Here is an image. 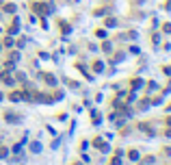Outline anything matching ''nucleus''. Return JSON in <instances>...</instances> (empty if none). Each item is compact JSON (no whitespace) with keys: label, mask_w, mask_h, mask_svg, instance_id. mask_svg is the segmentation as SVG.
<instances>
[{"label":"nucleus","mask_w":171,"mask_h":165,"mask_svg":"<svg viewBox=\"0 0 171 165\" xmlns=\"http://www.w3.org/2000/svg\"><path fill=\"white\" fill-rule=\"evenodd\" d=\"M93 143H95V148H97L100 152H108V150H111V146H108L106 141H102V139H95Z\"/></svg>","instance_id":"obj_1"},{"label":"nucleus","mask_w":171,"mask_h":165,"mask_svg":"<svg viewBox=\"0 0 171 165\" xmlns=\"http://www.w3.org/2000/svg\"><path fill=\"white\" fill-rule=\"evenodd\" d=\"M4 118H7V122H22V118H20V115H11V113H7Z\"/></svg>","instance_id":"obj_5"},{"label":"nucleus","mask_w":171,"mask_h":165,"mask_svg":"<svg viewBox=\"0 0 171 165\" xmlns=\"http://www.w3.org/2000/svg\"><path fill=\"white\" fill-rule=\"evenodd\" d=\"M130 159H132V161H139V152L132 150V152H130Z\"/></svg>","instance_id":"obj_12"},{"label":"nucleus","mask_w":171,"mask_h":165,"mask_svg":"<svg viewBox=\"0 0 171 165\" xmlns=\"http://www.w3.org/2000/svg\"><path fill=\"white\" fill-rule=\"evenodd\" d=\"M154 163V157H145V159H143V165H152Z\"/></svg>","instance_id":"obj_10"},{"label":"nucleus","mask_w":171,"mask_h":165,"mask_svg":"<svg viewBox=\"0 0 171 165\" xmlns=\"http://www.w3.org/2000/svg\"><path fill=\"white\" fill-rule=\"evenodd\" d=\"M13 43H15L13 37H7V39H4V46H7V48H13Z\"/></svg>","instance_id":"obj_7"},{"label":"nucleus","mask_w":171,"mask_h":165,"mask_svg":"<svg viewBox=\"0 0 171 165\" xmlns=\"http://www.w3.org/2000/svg\"><path fill=\"white\" fill-rule=\"evenodd\" d=\"M0 78H2L4 85H13V78H11V74H9V72H2V76H0Z\"/></svg>","instance_id":"obj_3"},{"label":"nucleus","mask_w":171,"mask_h":165,"mask_svg":"<svg viewBox=\"0 0 171 165\" xmlns=\"http://www.w3.org/2000/svg\"><path fill=\"white\" fill-rule=\"evenodd\" d=\"M132 87H134V89H139V87H143V81H141V78H136V81H132Z\"/></svg>","instance_id":"obj_8"},{"label":"nucleus","mask_w":171,"mask_h":165,"mask_svg":"<svg viewBox=\"0 0 171 165\" xmlns=\"http://www.w3.org/2000/svg\"><path fill=\"white\" fill-rule=\"evenodd\" d=\"M15 9H17V7H15V4H11V2H9V4H4V11H7V13H15Z\"/></svg>","instance_id":"obj_6"},{"label":"nucleus","mask_w":171,"mask_h":165,"mask_svg":"<svg viewBox=\"0 0 171 165\" xmlns=\"http://www.w3.org/2000/svg\"><path fill=\"white\" fill-rule=\"evenodd\" d=\"M39 150H41V143L35 141V143H33V152H39Z\"/></svg>","instance_id":"obj_13"},{"label":"nucleus","mask_w":171,"mask_h":165,"mask_svg":"<svg viewBox=\"0 0 171 165\" xmlns=\"http://www.w3.org/2000/svg\"><path fill=\"white\" fill-rule=\"evenodd\" d=\"M43 81L48 82V85H56V78H54L52 74H43Z\"/></svg>","instance_id":"obj_4"},{"label":"nucleus","mask_w":171,"mask_h":165,"mask_svg":"<svg viewBox=\"0 0 171 165\" xmlns=\"http://www.w3.org/2000/svg\"><path fill=\"white\" fill-rule=\"evenodd\" d=\"M7 154H9V150H7V148H4V146H0V159H4V157H7Z\"/></svg>","instance_id":"obj_9"},{"label":"nucleus","mask_w":171,"mask_h":165,"mask_svg":"<svg viewBox=\"0 0 171 165\" xmlns=\"http://www.w3.org/2000/svg\"><path fill=\"white\" fill-rule=\"evenodd\" d=\"M9 100H11V102H20V100H24V91H13V93H9Z\"/></svg>","instance_id":"obj_2"},{"label":"nucleus","mask_w":171,"mask_h":165,"mask_svg":"<svg viewBox=\"0 0 171 165\" xmlns=\"http://www.w3.org/2000/svg\"><path fill=\"white\" fill-rule=\"evenodd\" d=\"M0 50H2V46H0Z\"/></svg>","instance_id":"obj_15"},{"label":"nucleus","mask_w":171,"mask_h":165,"mask_svg":"<svg viewBox=\"0 0 171 165\" xmlns=\"http://www.w3.org/2000/svg\"><path fill=\"white\" fill-rule=\"evenodd\" d=\"M111 165H121V161H119V154H117V157H115V159L111 161Z\"/></svg>","instance_id":"obj_14"},{"label":"nucleus","mask_w":171,"mask_h":165,"mask_svg":"<svg viewBox=\"0 0 171 165\" xmlns=\"http://www.w3.org/2000/svg\"><path fill=\"white\" fill-rule=\"evenodd\" d=\"M106 26H108V28H113V26H117V22L111 18V20H106Z\"/></svg>","instance_id":"obj_11"}]
</instances>
